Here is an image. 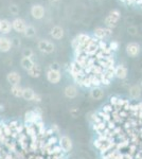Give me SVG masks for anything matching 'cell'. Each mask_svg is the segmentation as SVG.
Listing matches in <instances>:
<instances>
[{"label":"cell","instance_id":"18","mask_svg":"<svg viewBox=\"0 0 142 159\" xmlns=\"http://www.w3.org/2000/svg\"><path fill=\"white\" fill-rule=\"evenodd\" d=\"M11 29H12L11 22L7 21L6 19L0 20V32H1L2 34H7V33H10Z\"/></svg>","mask_w":142,"mask_h":159},{"label":"cell","instance_id":"32","mask_svg":"<svg viewBox=\"0 0 142 159\" xmlns=\"http://www.w3.org/2000/svg\"><path fill=\"white\" fill-rule=\"evenodd\" d=\"M109 16H112V18L117 19L119 21V19H120V17H121V14H120V12H119L118 10H112V11L109 13Z\"/></svg>","mask_w":142,"mask_h":159},{"label":"cell","instance_id":"38","mask_svg":"<svg viewBox=\"0 0 142 159\" xmlns=\"http://www.w3.org/2000/svg\"><path fill=\"white\" fill-rule=\"evenodd\" d=\"M50 129L53 130L54 135H55V134H58V133H59V127H58V125H57V124H52V125H51Z\"/></svg>","mask_w":142,"mask_h":159},{"label":"cell","instance_id":"50","mask_svg":"<svg viewBox=\"0 0 142 159\" xmlns=\"http://www.w3.org/2000/svg\"><path fill=\"white\" fill-rule=\"evenodd\" d=\"M139 159H142V156H141V157H140V158H139Z\"/></svg>","mask_w":142,"mask_h":159},{"label":"cell","instance_id":"43","mask_svg":"<svg viewBox=\"0 0 142 159\" xmlns=\"http://www.w3.org/2000/svg\"><path fill=\"white\" fill-rule=\"evenodd\" d=\"M103 142H104V141L100 140L99 138H98V139H95V140H94V145L95 148H99L101 147V145H102V143H103Z\"/></svg>","mask_w":142,"mask_h":159},{"label":"cell","instance_id":"12","mask_svg":"<svg viewBox=\"0 0 142 159\" xmlns=\"http://www.w3.org/2000/svg\"><path fill=\"white\" fill-rule=\"evenodd\" d=\"M12 40L7 37H0V52H9L12 48Z\"/></svg>","mask_w":142,"mask_h":159},{"label":"cell","instance_id":"4","mask_svg":"<svg viewBox=\"0 0 142 159\" xmlns=\"http://www.w3.org/2000/svg\"><path fill=\"white\" fill-rule=\"evenodd\" d=\"M47 80L51 84H58L62 80V72L61 69H51L49 68L47 73Z\"/></svg>","mask_w":142,"mask_h":159},{"label":"cell","instance_id":"15","mask_svg":"<svg viewBox=\"0 0 142 159\" xmlns=\"http://www.w3.org/2000/svg\"><path fill=\"white\" fill-rule=\"evenodd\" d=\"M28 74L31 78H39L40 74H42V67H40L38 64H34V65L28 70Z\"/></svg>","mask_w":142,"mask_h":159},{"label":"cell","instance_id":"21","mask_svg":"<svg viewBox=\"0 0 142 159\" xmlns=\"http://www.w3.org/2000/svg\"><path fill=\"white\" fill-rule=\"evenodd\" d=\"M34 61L31 57H22L21 61H20V65H21V67L25 69V70H29V69L32 67L33 65H34Z\"/></svg>","mask_w":142,"mask_h":159},{"label":"cell","instance_id":"47","mask_svg":"<svg viewBox=\"0 0 142 159\" xmlns=\"http://www.w3.org/2000/svg\"><path fill=\"white\" fill-rule=\"evenodd\" d=\"M135 4H142V0H137L135 2Z\"/></svg>","mask_w":142,"mask_h":159},{"label":"cell","instance_id":"37","mask_svg":"<svg viewBox=\"0 0 142 159\" xmlns=\"http://www.w3.org/2000/svg\"><path fill=\"white\" fill-rule=\"evenodd\" d=\"M10 11H11L12 14H14V15H16L18 14V12H19V10H18V7L15 6V4H12L11 7H10Z\"/></svg>","mask_w":142,"mask_h":159},{"label":"cell","instance_id":"45","mask_svg":"<svg viewBox=\"0 0 142 159\" xmlns=\"http://www.w3.org/2000/svg\"><path fill=\"white\" fill-rule=\"evenodd\" d=\"M138 119H141L142 120V111H139L138 112Z\"/></svg>","mask_w":142,"mask_h":159},{"label":"cell","instance_id":"17","mask_svg":"<svg viewBox=\"0 0 142 159\" xmlns=\"http://www.w3.org/2000/svg\"><path fill=\"white\" fill-rule=\"evenodd\" d=\"M90 97L95 101H100L104 97V92L100 87H95V88H92L91 91H90Z\"/></svg>","mask_w":142,"mask_h":159},{"label":"cell","instance_id":"35","mask_svg":"<svg viewBox=\"0 0 142 159\" xmlns=\"http://www.w3.org/2000/svg\"><path fill=\"white\" fill-rule=\"evenodd\" d=\"M116 124H117V123L113 121V120H110V121H108L106 123V127H107V129H109L110 130H112L116 127Z\"/></svg>","mask_w":142,"mask_h":159},{"label":"cell","instance_id":"39","mask_svg":"<svg viewBox=\"0 0 142 159\" xmlns=\"http://www.w3.org/2000/svg\"><path fill=\"white\" fill-rule=\"evenodd\" d=\"M127 31H128V33H130L131 35H136L137 34V28L136 27H133V25L128 28Z\"/></svg>","mask_w":142,"mask_h":159},{"label":"cell","instance_id":"49","mask_svg":"<svg viewBox=\"0 0 142 159\" xmlns=\"http://www.w3.org/2000/svg\"><path fill=\"white\" fill-rule=\"evenodd\" d=\"M139 86H140V87H142V81H141V83H140V85H139Z\"/></svg>","mask_w":142,"mask_h":159},{"label":"cell","instance_id":"23","mask_svg":"<svg viewBox=\"0 0 142 159\" xmlns=\"http://www.w3.org/2000/svg\"><path fill=\"white\" fill-rule=\"evenodd\" d=\"M94 34L95 38H97V39H99V40H102L103 38L107 37L106 29H104V28H97V29L94 30Z\"/></svg>","mask_w":142,"mask_h":159},{"label":"cell","instance_id":"41","mask_svg":"<svg viewBox=\"0 0 142 159\" xmlns=\"http://www.w3.org/2000/svg\"><path fill=\"white\" fill-rule=\"evenodd\" d=\"M33 102H35V103H40V102H42V97H40V94L35 93L34 98H33Z\"/></svg>","mask_w":142,"mask_h":159},{"label":"cell","instance_id":"10","mask_svg":"<svg viewBox=\"0 0 142 159\" xmlns=\"http://www.w3.org/2000/svg\"><path fill=\"white\" fill-rule=\"evenodd\" d=\"M31 14L35 19H42L45 15V9L40 4H35L31 9Z\"/></svg>","mask_w":142,"mask_h":159},{"label":"cell","instance_id":"34","mask_svg":"<svg viewBox=\"0 0 142 159\" xmlns=\"http://www.w3.org/2000/svg\"><path fill=\"white\" fill-rule=\"evenodd\" d=\"M109 49L112 51H117L119 49V43L118 42H116V40H112V43H109Z\"/></svg>","mask_w":142,"mask_h":159},{"label":"cell","instance_id":"42","mask_svg":"<svg viewBox=\"0 0 142 159\" xmlns=\"http://www.w3.org/2000/svg\"><path fill=\"white\" fill-rule=\"evenodd\" d=\"M79 109H77V108H76V107H73V108H71L70 109V114L72 115V117H74V118H76V116H77V115H79Z\"/></svg>","mask_w":142,"mask_h":159},{"label":"cell","instance_id":"3","mask_svg":"<svg viewBox=\"0 0 142 159\" xmlns=\"http://www.w3.org/2000/svg\"><path fill=\"white\" fill-rule=\"evenodd\" d=\"M58 145L61 147L63 153H70L73 148V142L70 137H68L67 135H63L58 139Z\"/></svg>","mask_w":142,"mask_h":159},{"label":"cell","instance_id":"29","mask_svg":"<svg viewBox=\"0 0 142 159\" xmlns=\"http://www.w3.org/2000/svg\"><path fill=\"white\" fill-rule=\"evenodd\" d=\"M98 115H99V116L101 117V119H102L105 123H107L108 121H110V120H112V116H110V114H108V112L100 111Z\"/></svg>","mask_w":142,"mask_h":159},{"label":"cell","instance_id":"30","mask_svg":"<svg viewBox=\"0 0 142 159\" xmlns=\"http://www.w3.org/2000/svg\"><path fill=\"white\" fill-rule=\"evenodd\" d=\"M99 78H100V81H101V85L107 86V85H109V84L112 83V80H109L108 78H106V76H105L103 73L101 74V75H99Z\"/></svg>","mask_w":142,"mask_h":159},{"label":"cell","instance_id":"28","mask_svg":"<svg viewBox=\"0 0 142 159\" xmlns=\"http://www.w3.org/2000/svg\"><path fill=\"white\" fill-rule=\"evenodd\" d=\"M103 72H104V69H103L101 66L99 65H94L92 66V69H91V74H94V75H101Z\"/></svg>","mask_w":142,"mask_h":159},{"label":"cell","instance_id":"22","mask_svg":"<svg viewBox=\"0 0 142 159\" xmlns=\"http://www.w3.org/2000/svg\"><path fill=\"white\" fill-rule=\"evenodd\" d=\"M22 89L24 87H21L20 85H14L11 87V94L15 98H21V94H22Z\"/></svg>","mask_w":142,"mask_h":159},{"label":"cell","instance_id":"26","mask_svg":"<svg viewBox=\"0 0 142 159\" xmlns=\"http://www.w3.org/2000/svg\"><path fill=\"white\" fill-rule=\"evenodd\" d=\"M24 34H25V37H33L36 34L35 28L33 27V25H27V28H25Z\"/></svg>","mask_w":142,"mask_h":159},{"label":"cell","instance_id":"31","mask_svg":"<svg viewBox=\"0 0 142 159\" xmlns=\"http://www.w3.org/2000/svg\"><path fill=\"white\" fill-rule=\"evenodd\" d=\"M22 55H24V57H33V55H34V53H33V51L29 49V48H25L24 50V52H22Z\"/></svg>","mask_w":142,"mask_h":159},{"label":"cell","instance_id":"33","mask_svg":"<svg viewBox=\"0 0 142 159\" xmlns=\"http://www.w3.org/2000/svg\"><path fill=\"white\" fill-rule=\"evenodd\" d=\"M112 110H113V106H112L110 104H106V105H104V106L102 107V111L108 112V114H112Z\"/></svg>","mask_w":142,"mask_h":159},{"label":"cell","instance_id":"14","mask_svg":"<svg viewBox=\"0 0 142 159\" xmlns=\"http://www.w3.org/2000/svg\"><path fill=\"white\" fill-rule=\"evenodd\" d=\"M36 92L33 90L32 88L30 87H25L22 89V94H21V98L25 100V101H33V98H34Z\"/></svg>","mask_w":142,"mask_h":159},{"label":"cell","instance_id":"5","mask_svg":"<svg viewBox=\"0 0 142 159\" xmlns=\"http://www.w3.org/2000/svg\"><path fill=\"white\" fill-rule=\"evenodd\" d=\"M38 50L43 53H46V54H50V53L54 52L55 50V46L53 45V43L49 42V40H40L37 45Z\"/></svg>","mask_w":142,"mask_h":159},{"label":"cell","instance_id":"9","mask_svg":"<svg viewBox=\"0 0 142 159\" xmlns=\"http://www.w3.org/2000/svg\"><path fill=\"white\" fill-rule=\"evenodd\" d=\"M11 25H12V29H14L18 33H24L25 28H27V25H25V20L21 18L14 19Z\"/></svg>","mask_w":142,"mask_h":159},{"label":"cell","instance_id":"19","mask_svg":"<svg viewBox=\"0 0 142 159\" xmlns=\"http://www.w3.org/2000/svg\"><path fill=\"white\" fill-rule=\"evenodd\" d=\"M141 92H142V89H141V87L139 85H134V86H131L130 88V96L133 99L140 98Z\"/></svg>","mask_w":142,"mask_h":159},{"label":"cell","instance_id":"20","mask_svg":"<svg viewBox=\"0 0 142 159\" xmlns=\"http://www.w3.org/2000/svg\"><path fill=\"white\" fill-rule=\"evenodd\" d=\"M87 61H88V56L86 54H84V53H82V54H79L76 56V63L77 65H80L82 68H85L87 66Z\"/></svg>","mask_w":142,"mask_h":159},{"label":"cell","instance_id":"7","mask_svg":"<svg viewBox=\"0 0 142 159\" xmlns=\"http://www.w3.org/2000/svg\"><path fill=\"white\" fill-rule=\"evenodd\" d=\"M141 50V47L139 43H130L127 46H126V53H127L128 56L131 57H136V56L139 55Z\"/></svg>","mask_w":142,"mask_h":159},{"label":"cell","instance_id":"6","mask_svg":"<svg viewBox=\"0 0 142 159\" xmlns=\"http://www.w3.org/2000/svg\"><path fill=\"white\" fill-rule=\"evenodd\" d=\"M69 72H70L71 76H72V79H73L74 81H76V80L79 79L80 76L86 75V74H84V72H83V68H82L80 65H77L76 61L71 63L70 69H69Z\"/></svg>","mask_w":142,"mask_h":159},{"label":"cell","instance_id":"13","mask_svg":"<svg viewBox=\"0 0 142 159\" xmlns=\"http://www.w3.org/2000/svg\"><path fill=\"white\" fill-rule=\"evenodd\" d=\"M64 94L68 99H74L77 97L79 91H77V88L74 85H68L64 89Z\"/></svg>","mask_w":142,"mask_h":159},{"label":"cell","instance_id":"48","mask_svg":"<svg viewBox=\"0 0 142 159\" xmlns=\"http://www.w3.org/2000/svg\"><path fill=\"white\" fill-rule=\"evenodd\" d=\"M51 2H57V1H59V0H50Z\"/></svg>","mask_w":142,"mask_h":159},{"label":"cell","instance_id":"40","mask_svg":"<svg viewBox=\"0 0 142 159\" xmlns=\"http://www.w3.org/2000/svg\"><path fill=\"white\" fill-rule=\"evenodd\" d=\"M118 100H119L118 97H112V98H110V103L109 104L112 105V106H116L118 103Z\"/></svg>","mask_w":142,"mask_h":159},{"label":"cell","instance_id":"24","mask_svg":"<svg viewBox=\"0 0 142 159\" xmlns=\"http://www.w3.org/2000/svg\"><path fill=\"white\" fill-rule=\"evenodd\" d=\"M117 24H118V20L112 18V16H108L105 18V25H106L107 28H109V29H112V28H116L117 27Z\"/></svg>","mask_w":142,"mask_h":159},{"label":"cell","instance_id":"8","mask_svg":"<svg viewBox=\"0 0 142 159\" xmlns=\"http://www.w3.org/2000/svg\"><path fill=\"white\" fill-rule=\"evenodd\" d=\"M7 81L11 86L19 85L20 81H21V76H20V74L18 73L17 71H11V72L7 73Z\"/></svg>","mask_w":142,"mask_h":159},{"label":"cell","instance_id":"27","mask_svg":"<svg viewBox=\"0 0 142 159\" xmlns=\"http://www.w3.org/2000/svg\"><path fill=\"white\" fill-rule=\"evenodd\" d=\"M106 78L109 80H112L115 78V66H112V67H108L106 69H104V72H103Z\"/></svg>","mask_w":142,"mask_h":159},{"label":"cell","instance_id":"1","mask_svg":"<svg viewBox=\"0 0 142 159\" xmlns=\"http://www.w3.org/2000/svg\"><path fill=\"white\" fill-rule=\"evenodd\" d=\"M98 42H99V39H97V38H90L88 43H87L84 49V54H86L88 57H94L95 53L99 51Z\"/></svg>","mask_w":142,"mask_h":159},{"label":"cell","instance_id":"44","mask_svg":"<svg viewBox=\"0 0 142 159\" xmlns=\"http://www.w3.org/2000/svg\"><path fill=\"white\" fill-rule=\"evenodd\" d=\"M130 151H131V155L134 153L137 152V145L134 144V143H131V144H130Z\"/></svg>","mask_w":142,"mask_h":159},{"label":"cell","instance_id":"25","mask_svg":"<svg viewBox=\"0 0 142 159\" xmlns=\"http://www.w3.org/2000/svg\"><path fill=\"white\" fill-rule=\"evenodd\" d=\"M89 78H90V83H91V87H100L101 86V81L100 78L98 75H94V74H89Z\"/></svg>","mask_w":142,"mask_h":159},{"label":"cell","instance_id":"46","mask_svg":"<svg viewBox=\"0 0 142 159\" xmlns=\"http://www.w3.org/2000/svg\"><path fill=\"white\" fill-rule=\"evenodd\" d=\"M4 110V106L2 104H0V111H3Z\"/></svg>","mask_w":142,"mask_h":159},{"label":"cell","instance_id":"2","mask_svg":"<svg viewBox=\"0 0 142 159\" xmlns=\"http://www.w3.org/2000/svg\"><path fill=\"white\" fill-rule=\"evenodd\" d=\"M42 114H38L34 109L28 110L25 114V124H36L37 122L42 121Z\"/></svg>","mask_w":142,"mask_h":159},{"label":"cell","instance_id":"16","mask_svg":"<svg viewBox=\"0 0 142 159\" xmlns=\"http://www.w3.org/2000/svg\"><path fill=\"white\" fill-rule=\"evenodd\" d=\"M51 36H52L54 39H62L64 37V29L58 25H55L51 29Z\"/></svg>","mask_w":142,"mask_h":159},{"label":"cell","instance_id":"11","mask_svg":"<svg viewBox=\"0 0 142 159\" xmlns=\"http://www.w3.org/2000/svg\"><path fill=\"white\" fill-rule=\"evenodd\" d=\"M115 76L119 80H124L127 76V68L124 65H118L115 67Z\"/></svg>","mask_w":142,"mask_h":159},{"label":"cell","instance_id":"36","mask_svg":"<svg viewBox=\"0 0 142 159\" xmlns=\"http://www.w3.org/2000/svg\"><path fill=\"white\" fill-rule=\"evenodd\" d=\"M98 47H99V50H104L107 47V43L104 40H99L98 42Z\"/></svg>","mask_w":142,"mask_h":159}]
</instances>
